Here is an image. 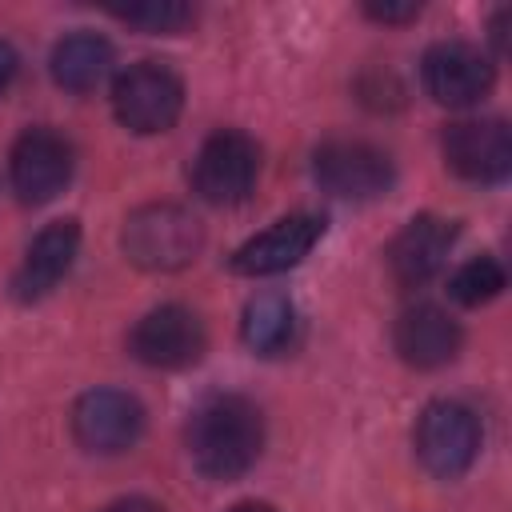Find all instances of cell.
Returning <instances> with one entry per match:
<instances>
[{
  "label": "cell",
  "mask_w": 512,
  "mask_h": 512,
  "mask_svg": "<svg viewBox=\"0 0 512 512\" xmlns=\"http://www.w3.org/2000/svg\"><path fill=\"white\" fill-rule=\"evenodd\" d=\"M364 16H372V20H380V24H400V20L420 16V4H416V0H404V4H380V0H368V4H364Z\"/></svg>",
  "instance_id": "ffe728a7"
},
{
  "label": "cell",
  "mask_w": 512,
  "mask_h": 512,
  "mask_svg": "<svg viewBox=\"0 0 512 512\" xmlns=\"http://www.w3.org/2000/svg\"><path fill=\"white\" fill-rule=\"evenodd\" d=\"M228 512H276L272 504H260V500H248V504H236V508H228Z\"/></svg>",
  "instance_id": "603a6c76"
},
{
  "label": "cell",
  "mask_w": 512,
  "mask_h": 512,
  "mask_svg": "<svg viewBox=\"0 0 512 512\" xmlns=\"http://www.w3.org/2000/svg\"><path fill=\"white\" fill-rule=\"evenodd\" d=\"M204 320L184 304H160L136 320L128 352L148 368H188L204 356Z\"/></svg>",
  "instance_id": "52a82bcc"
},
{
  "label": "cell",
  "mask_w": 512,
  "mask_h": 512,
  "mask_svg": "<svg viewBox=\"0 0 512 512\" xmlns=\"http://www.w3.org/2000/svg\"><path fill=\"white\" fill-rule=\"evenodd\" d=\"M420 76H424V88L436 104H448V108H468V104H480L492 88V60L476 48V44H464V40H440L424 52V64H420Z\"/></svg>",
  "instance_id": "30bf717a"
},
{
  "label": "cell",
  "mask_w": 512,
  "mask_h": 512,
  "mask_svg": "<svg viewBox=\"0 0 512 512\" xmlns=\"http://www.w3.org/2000/svg\"><path fill=\"white\" fill-rule=\"evenodd\" d=\"M476 452H480V420L468 404L432 400L420 412V420H416V456L432 476L452 480V476L468 472Z\"/></svg>",
  "instance_id": "277c9868"
},
{
  "label": "cell",
  "mask_w": 512,
  "mask_h": 512,
  "mask_svg": "<svg viewBox=\"0 0 512 512\" xmlns=\"http://www.w3.org/2000/svg\"><path fill=\"white\" fill-rule=\"evenodd\" d=\"M260 176V148L236 128H224L204 140L196 164H192V184L208 204H240L256 188Z\"/></svg>",
  "instance_id": "8992f818"
},
{
  "label": "cell",
  "mask_w": 512,
  "mask_h": 512,
  "mask_svg": "<svg viewBox=\"0 0 512 512\" xmlns=\"http://www.w3.org/2000/svg\"><path fill=\"white\" fill-rule=\"evenodd\" d=\"M324 236V216L312 212H296L276 220L272 228H264L260 236H252L248 244H240L232 252V272L240 276H276L296 268Z\"/></svg>",
  "instance_id": "7c38bea8"
},
{
  "label": "cell",
  "mask_w": 512,
  "mask_h": 512,
  "mask_svg": "<svg viewBox=\"0 0 512 512\" xmlns=\"http://www.w3.org/2000/svg\"><path fill=\"white\" fill-rule=\"evenodd\" d=\"M16 68H20V60H16L12 44H8V40H0V96L12 88V80H16Z\"/></svg>",
  "instance_id": "44dd1931"
},
{
  "label": "cell",
  "mask_w": 512,
  "mask_h": 512,
  "mask_svg": "<svg viewBox=\"0 0 512 512\" xmlns=\"http://www.w3.org/2000/svg\"><path fill=\"white\" fill-rule=\"evenodd\" d=\"M116 16L144 28V32H180V28L192 24V8L180 4V0H144V4L116 8Z\"/></svg>",
  "instance_id": "d6986e66"
},
{
  "label": "cell",
  "mask_w": 512,
  "mask_h": 512,
  "mask_svg": "<svg viewBox=\"0 0 512 512\" xmlns=\"http://www.w3.org/2000/svg\"><path fill=\"white\" fill-rule=\"evenodd\" d=\"M392 344L412 368H440L460 352V324L436 304H412L392 328Z\"/></svg>",
  "instance_id": "9a60e30c"
},
{
  "label": "cell",
  "mask_w": 512,
  "mask_h": 512,
  "mask_svg": "<svg viewBox=\"0 0 512 512\" xmlns=\"http://www.w3.org/2000/svg\"><path fill=\"white\" fill-rule=\"evenodd\" d=\"M112 44L96 32H72L52 48V80L68 92H92L112 72Z\"/></svg>",
  "instance_id": "2e32d148"
},
{
  "label": "cell",
  "mask_w": 512,
  "mask_h": 512,
  "mask_svg": "<svg viewBox=\"0 0 512 512\" xmlns=\"http://www.w3.org/2000/svg\"><path fill=\"white\" fill-rule=\"evenodd\" d=\"M72 144L52 128H28L12 144V188L24 204H48L56 200L72 180Z\"/></svg>",
  "instance_id": "9c48e42d"
},
{
  "label": "cell",
  "mask_w": 512,
  "mask_h": 512,
  "mask_svg": "<svg viewBox=\"0 0 512 512\" xmlns=\"http://www.w3.org/2000/svg\"><path fill=\"white\" fill-rule=\"evenodd\" d=\"M104 512H164V508L152 504V500H144V496H124V500H112Z\"/></svg>",
  "instance_id": "7402d4cb"
},
{
  "label": "cell",
  "mask_w": 512,
  "mask_h": 512,
  "mask_svg": "<svg viewBox=\"0 0 512 512\" xmlns=\"http://www.w3.org/2000/svg\"><path fill=\"white\" fill-rule=\"evenodd\" d=\"M316 184L336 200H376L392 188V160L368 140H328L312 156Z\"/></svg>",
  "instance_id": "5b68a950"
},
{
  "label": "cell",
  "mask_w": 512,
  "mask_h": 512,
  "mask_svg": "<svg viewBox=\"0 0 512 512\" xmlns=\"http://www.w3.org/2000/svg\"><path fill=\"white\" fill-rule=\"evenodd\" d=\"M444 160L472 184H496L512 172V132L504 120H456L444 128Z\"/></svg>",
  "instance_id": "8fae6325"
},
{
  "label": "cell",
  "mask_w": 512,
  "mask_h": 512,
  "mask_svg": "<svg viewBox=\"0 0 512 512\" xmlns=\"http://www.w3.org/2000/svg\"><path fill=\"white\" fill-rule=\"evenodd\" d=\"M504 284H508L504 264L492 260V256H476V260H468V264H460V268L452 272L448 292H452V300H460V304H468V308H480V304L496 300V296L504 292Z\"/></svg>",
  "instance_id": "ac0fdd59"
},
{
  "label": "cell",
  "mask_w": 512,
  "mask_h": 512,
  "mask_svg": "<svg viewBox=\"0 0 512 512\" xmlns=\"http://www.w3.org/2000/svg\"><path fill=\"white\" fill-rule=\"evenodd\" d=\"M144 432V408L120 388H92L72 408V436L96 456L128 452Z\"/></svg>",
  "instance_id": "ba28073f"
},
{
  "label": "cell",
  "mask_w": 512,
  "mask_h": 512,
  "mask_svg": "<svg viewBox=\"0 0 512 512\" xmlns=\"http://www.w3.org/2000/svg\"><path fill=\"white\" fill-rule=\"evenodd\" d=\"M456 244V224L444 216H412L388 244V268L400 284H428Z\"/></svg>",
  "instance_id": "4fadbf2b"
},
{
  "label": "cell",
  "mask_w": 512,
  "mask_h": 512,
  "mask_svg": "<svg viewBox=\"0 0 512 512\" xmlns=\"http://www.w3.org/2000/svg\"><path fill=\"white\" fill-rule=\"evenodd\" d=\"M264 448V416L248 396H208L188 420V456L208 480L244 476Z\"/></svg>",
  "instance_id": "6da1fadb"
},
{
  "label": "cell",
  "mask_w": 512,
  "mask_h": 512,
  "mask_svg": "<svg viewBox=\"0 0 512 512\" xmlns=\"http://www.w3.org/2000/svg\"><path fill=\"white\" fill-rule=\"evenodd\" d=\"M180 108H184V84L172 68H164L156 60L132 64L112 84V112L136 136L168 132L176 124Z\"/></svg>",
  "instance_id": "3957f363"
},
{
  "label": "cell",
  "mask_w": 512,
  "mask_h": 512,
  "mask_svg": "<svg viewBox=\"0 0 512 512\" xmlns=\"http://www.w3.org/2000/svg\"><path fill=\"white\" fill-rule=\"evenodd\" d=\"M80 248V224L76 220H52L40 228V236L28 244L16 276H12V296L16 300H40L48 296L72 268Z\"/></svg>",
  "instance_id": "5bb4252c"
},
{
  "label": "cell",
  "mask_w": 512,
  "mask_h": 512,
  "mask_svg": "<svg viewBox=\"0 0 512 512\" xmlns=\"http://www.w3.org/2000/svg\"><path fill=\"white\" fill-rule=\"evenodd\" d=\"M124 256L144 272L188 268L204 248L200 220L180 204H144L124 220Z\"/></svg>",
  "instance_id": "7a4b0ae2"
},
{
  "label": "cell",
  "mask_w": 512,
  "mask_h": 512,
  "mask_svg": "<svg viewBox=\"0 0 512 512\" xmlns=\"http://www.w3.org/2000/svg\"><path fill=\"white\" fill-rule=\"evenodd\" d=\"M240 336L256 356H276L292 344L296 336V308L288 296L280 292H260L248 300L244 320H240Z\"/></svg>",
  "instance_id": "e0dca14e"
}]
</instances>
